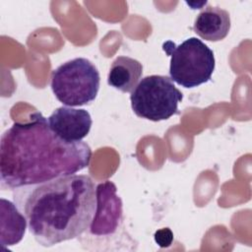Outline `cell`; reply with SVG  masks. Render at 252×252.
Listing matches in <instances>:
<instances>
[{
    "label": "cell",
    "mask_w": 252,
    "mask_h": 252,
    "mask_svg": "<svg viewBox=\"0 0 252 252\" xmlns=\"http://www.w3.org/2000/svg\"><path fill=\"white\" fill-rule=\"evenodd\" d=\"M92 150L84 142H66L34 112L26 122H15L1 136L0 181L3 189L15 190L63 176L88 167Z\"/></svg>",
    "instance_id": "obj_1"
},
{
    "label": "cell",
    "mask_w": 252,
    "mask_h": 252,
    "mask_svg": "<svg viewBox=\"0 0 252 252\" xmlns=\"http://www.w3.org/2000/svg\"><path fill=\"white\" fill-rule=\"evenodd\" d=\"M94 181L72 174L16 189L15 202L37 243L51 247L86 232L95 212Z\"/></svg>",
    "instance_id": "obj_2"
},
{
    "label": "cell",
    "mask_w": 252,
    "mask_h": 252,
    "mask_svg": "<svg viewBox=\"0 0 252 252\" xmlns=\"http://www.w3.org/2000/svg\"><path fill=\"white\" fill-rule=\"evenodd\" d=\"M163 50L170 56L169 76L172 82L192 89L211 80L216 66L215 56L201 39L189 37L179 45L167 41Z\"/></svg>",
    "instance_id": "obj_3"
},
{
    "label": "cell",
    "mask_w": 252,
    "mask_h": 252,
    "mask_svg": "<svg viewBox=\"0 0 252 252\" xmlns=\"http://www.w3.org/2000/svg\"><path fill=\"white\" fill-rule=\"evenodd\" d=\"M100 85L98 70L89 59L69 60L51 74V90L55 97L67 106H81L94 101Z\"/></svg>",
    "instance_id": "obj_4"
},
{
    "label": "cell",
    "mask_w": 252,
    "mask_h": 252,
    "mask_svg": "<svg viewBox=\"0 0 252 252\" xmlns=\"http://www.w3.org/2000/svg\"><path fill=\"white\" fill-rule=\"evenodd\" d=\"M182 98V93L171 79L162 75L143 78L130 94L133 112L140 118L155 122L178 114V104Z\"/></svg>",
    "instance_id": "obj_5"
},
{
    "label": "cell",
    "mask_w": 252,
    "mask_h": 252,
    "mask_svg": "<svg viewBox=\"0 0 252 252\" xmlns=\"http://www.w3.org/2000/svg\"><path fill=\"white\" fill-rule=\"evenodd\" d=\"M95 198V212L89 231L94 236L112 235L122 221V201L115 184L109 180L97 184Z\"/></svg>",
    "instance_id": "obj_6"
},
{
    "label": "cell",
    "mask_w": 252,
    "mask_h": 252,
    "mask_svg": "<svg viewBox=\"0 0 252 252\" xmlns=\"http://www.w3.org/2000/svg\"><path fill=\"white\" fill-rule=\"evenodd\" d=\"M51 130L66 142H79L88 136L93 120L85 109L61 106L47 118Z\"/></svg>",
    "instance_id": "obj_7"
},
{
    "label": "cell",
    "mask_w": 252,
    "mask_h": 252,
    "mask_svg": "<svg viewBox=\"0 0 252 252\" xmlns=\"http://www.w3.org/2000/svg\"><path fill=\"white\" fill-rule=\"evenodd\" d=\"M193 30L205 40H222L230 30L229 13L220 7L208 6L196 17Z\"/></svg>",
    "instance_id": "obj_8"
},
{
    "label": "cell",
    "mask_w": 252,
    "mask_h": 252,
    "mask_svg": "<svg viewBox=\"0 0 252 252\" xmlns=\"http://www.w3.org/2000/svg\"><path fill=\"white\" fill-rule=\"evenodd\" d=\"M1 237L3 247L13 246L19 243L26 232L28 220L25 215L18 208L16 203L1 198Z\"/></svg>",
    "instance_id": "obj_9"
},
{
    "label": "cell",
    "mask_w": 252,
    "mask_h": 252,
    "mask_svg": "<svg viewBox=\"0 0 252 252\" xmlns=\"http://www.w3.org/2000/svg\"><path fill=\"white\" fill-rule=\"evenodd\" d=\"M142 75V63L128 56H118L110 66L107 83L123 93H131L140 82Z\"/></svg>",
    "instance_id": "obj_10"
},
{
    "label": "cell",
    "mask_w": 252,
    "mask_h": 252,
    "mask_svg": "<svg viewBox=\"0 0 252 252\" xmlns=\"http://www.w3.org/2000/svg\"><path fill=\"white\" fill-rule=\"evenodd\" d=\"M155 241L161 248H165L171 245L173 241V233L168 227H163L157 230L154 234Z\"/></svg>",
    "instance_id": "obj_11"
}]
</instances>
